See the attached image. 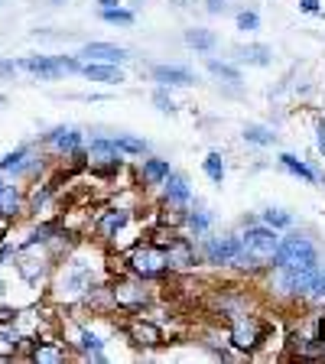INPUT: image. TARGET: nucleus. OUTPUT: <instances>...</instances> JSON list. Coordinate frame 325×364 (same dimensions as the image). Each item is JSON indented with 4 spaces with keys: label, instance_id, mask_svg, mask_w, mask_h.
<instances>
[{
    "label": "nucleus",
    "instance_id": "obj_1",
    "mask_svg": "<svg viewBox=\"0 0 325 364\" xmlns=\"http://www.w3.org/2000/svg\"><path fill=\"white\" fill-rule=\"evenodd\" d=\"M277 247H280V231L270 225H250L241 235V250H244V264L254 270H270L277 260Z\"/></svg>",
    "mask_w": 325,
    "mask_h": 364
},
{
    "label": "nucleus",
    "instance_id": "obj_2",
    "mask_svg": "<svg viewBox=\"0 0 325 364\" xmlns=\"http://www.w3.org/2000/svg\"><path fill=\"white\" fill-rule=\"evenodd\" d=\"M16 68L30 72L33 78H43V82H55L59 75L82 72V62H78V55H26L16 62Z\"/></svg>",
    "mask_w": 325,
    "mask_h": 364
},
{
    "label": "nucleus",
    "instance_id": "obj_3",
    "mask_svg": "<svg viewBox=\"0 0 325 364\" xmlns=\"http://www.w3.org/2000/svg\"><path fill=\"white\" fill-rule=\"evenodd\" d=\"M127 264L140 280H159L169 270V257L159 244H137L127 254Z\"/></svg>",
    "mask_w": 325,
    "mask_h": 364
},
{
    "label": "nucleus",
    "instance_id": "obj_4",
    "mask_svg": "<svg viewBox=\"0 0 325 364\" xmlns=\"http://www.w3.org/2000/svg\"><path fill=\"white\" fill-rule=\"evenodd\" d=\"M316 264H319V250L309 237H303V235L280 237L273 267H316Z\"/></svg>",
    "mask_w": 325,
    "mask_h": 364
},
{
    "label": "nucleus",
    "instance_id": "obj_5",
    "mask_svg": "<svg viewBox=\"0 0 325 364\" xmlns=\"http://www.w3.org/2000/svg\"><path fill=\"white\" fill-rule=\"evenodd\" d=\"M202 257H205V264H212V267H241L244 264L241 237H235V235L205 237Z\"/></svg>",
    "mask_w": 325,
    "mask_h": 364
},
{
    "label": "nucleus",
    "instance_id": "obj_6",
    "mask_svg": "<svg viewBox=\"0 0 325 364\" xmlns=\"http://www.w3.org/2000/svg\"><path fill=\"white\" fill-rule=\"evenodd\" d=\"M85 153H88V159H85V163H88V166L95 169L98 176H114L117 169L124 166V153L114 146V140H105V136L91 140V146Z\"/></svg>",
    "mask_w": 325,
    "mask_h": 364
},
{
    "label": "nucleus",
    "instance_id": "obj_7",
    "mask_svg": "<svg viewBox=\"0 0 325 364\" xmlns=\"http://www.w3.org/2000/svg\"><path fill=\"white\" fill-rule=\"evenodd\" d=\"M316 267H277V277H273L277 293H283V296H306L312 277H316Z\"/></svg>",
    "mask_w": 325,
    "mask_h": 364
},
{
    "label": "nucleus",
    "instance_id": "obj_8",
    "mask_svg": "<svg viewBox=\"0 0 325 364\" xmlns=\"http://www.w3.org/2000/svg\"><path fill=\"white\" fill-rule=\"evenodd\" d=\"M264 335H267V328L260 318L244 316V318H235V326H231V345L238 351H254V348H260Z\"/></svg>",
    "mask_w": 325,
    "mask_h": 364
},
{
    "label": "nucleus",
    "instance_id": "obj_9",
    "mask_svg": "<svg viewBox=\"0 0 325 364\" xmlns=\"http://www.w3.org/2000/svg\"><path fill=\"white\" fill-rule=\"evenodd\" d=\"M78 59H88V62H111V65H121V62L130 59V53L124 46H114V43H85L78 49Z\"/></svg>",
    "mask_w": 325,
    "mask_h": 364
},
{
    "label": "nucleus",
    "instance_id": "obj_10",
    "mask_svg": "<svg viewBox=\"0 0 325 364\" xmlns=\"http://www.w3.org/2000/svg\"><path fill=\"white\" fill-rule=\"evenodd\" d=\"M166 257H169V270H189V267H196V260H198V254H196V247H192V241L189 237H176V235H169V241H166Z\"/></svg>",
    "mask_w": 325,
    "mask_h": 364
},
{
    "label": "nucleus",
    "instance_id": "obj_11",
    "mask_svg": "<svg viewBox=\"0 0 325 364\" xmlns=\"http://www.w3.org/2000/svg\"><path fill=\"white\" fill-rule=\"evenodd\" d=\"M111 299H114L117 306H121V309H144L150 296H146V289L140 287V283L117 280V283L111 287Z\"/></svg>",
    "mask_w": 325,
    "mask_h": 364
},
{
    "label": "nucleus",
    "instance_id": "obj_12",
    "mask_svg": "<svg viewBox=\"0 0 325 364\" xmlns=\"http://www.w3.org/2000/svg\"><path fill=\"white\" fill-rule=\"evenodd\" d=\"M127 335L137 348H159V345H163V328L146 322V318H134L127 326Z\"/></svg>",
    "mask_w": 325,
    "mask_h": 364
},
{
    "label": "nucleus",
    "instance_id": "obj_13",
    "mask_svg": "<svg viewBox=\"0 0 325 364\" xmlns=\"http://www.w3.org/2000/svg\"><path fill=\"white\" fill-rule=\"evenodd\" d=\"M46 146L53 153H59V156H72L82 146V134L75 127H55L46 134Z\"/></svg>",
    "mask_w": 325,
    "mask_h": 364
},
{
    "label": "nucleus",
    "instance_id": "obj_14",
    "mask_svg": "<svg viewBox=\"0 0 325 364\" xmlns=\"http://www.w3.org/2000/svg\"><path fill=\"white\" fill-rule=\"evenodd\" d=\"M153 82H159L163 88H189V85H196V75L186 65H156Z\"/></svg>",
    "mask_w": 325,
    "mask_h": 364
},
{
    "label": "nucleus",
    "instance_id": "obj_15",
    "mask_svg": "<svg viewBox=\"0 0 325 364\" xmlns=\"http://www.w3.org/2000/svg\"><path fill=\"white\" fill-rule=\"evenodd\" d=\"M163 198H166V205H173V208H189V202H192L189 182L182 179L179 173H169L166 179H163Z\"/></svg>",
    "mask_w": 325,
    "mask_h": 364
},
{
    "label": "nucleus",
    "instance_id": "obj_16",
    "mask_svg": "<svg viewBox=\"0 0 325 364\" xmlns=\"http://www.w3.org/2000/svg\"><path fill=\"white\" fill-rule=\"evenodd\" d=\"M82 75L88 82H101V85H121L124 82V72L111 62H85L82 65Z\"/></svg>",
    "mask_w": 325,
    "mask_h": 364
},
{
    "label": "nucleus",
    "instance_id": "obj_17",
    "mask_svg": "<svg viewBox=\"0 0 325 364\" xmlns=\"http://www.w3.org/2000/svg\"><path fill=\"white\" fill-rule=\"evenodd\" d=\"M173 173L169 169V159H159V156H150L140 163V179L146 182V186H163V179Z\"/></svg>",
    "mask_w": 325,
    "mask_h": 364
},
{
    "label": "nucleus",
    "instance_id": "obj_18",
    "mask_svg": "<svg viewBox=\"0 0 325 364\" xmlns=\"http://www.w3.org/2000/svg\"><path fill=\"white\" fill-rule=\"evenodd\" d=\"M127 221H130V212H124V208H114V212H105L101 215V221H98V231H101V237H117L127 228Z\"/></svg>",
    "mask_w": 325,
    "mask_h": 364
},
{
    "label": "nucleus",
    "instance_id": "obj_19",
    "mask_svg": "<svg viewBox=\"0 0 325 364\" xmlns=\"http://www.w3.org/2000/svg\"><path fill=\"white\" fill-rule=\"evenodd\" d=\"M75 335H78L75 345L91 358V361H105V351H101V348H105V341H101L98 335L91 332V328H85V326H78V328H75Z\"/></svg>",
    "mask_w": 325,
    "mask_h": 364
},
{
    "label": "nucleus",
    "instance_id": "obj_20",
    "mask_svg": "<svg viewBox=\"0 0 325 364\" xmlns=\"http://www.w3.org/2000/svg\"><path fill=\"white\" fill-rule=\"evenodd\" d=\"M20 212H23V196H20V189L4 182V189H0V218H16Z\"/></svg>",
    "mask_w": 325,
    "mask_h": 364
},
{
    "label": "nucleus",
    "instance_id": "obj_21",
    "mask_svg": "<svg viewBox=\"0 0 325 364\" xmlns=\"http://www.w3.org/2000/svg\"><path fill=\"white\" fill-rule=\"evenodd\" d=\"M186 46H189V49H196V53H212L215 46H218V36H215L212 30L192 26V30H186Z\"/></svg>",
    "mask_w": 325,
    "mask_h": 364
},
{
    "label": "nucleus",
    "instance_id": "obj_22",
    "mask_svg": "<svg viewBox=\"0 0 325 364\" xmlns=\"http://www.w3.org/2000/svg\"><path fill=\"white\" fill-rule=\"evenodd\" d=\"M280 166L287 169L289 176H296V179H303V182H316V179H319V176L312 173L309 166H306L303 159H299V156H293V153H280Z\"/></svg>",
    "mask_w": 325,
    "mask_h": 364
},
{
    "label": "nucleus",
    "instance_id": "obj_23",
    "mask_svg": "<svg viewBox=\"0 0 325 364\" xmlns=\"http://www.w3.org/2000/svg\"><path fill=\"white\" fill-rule=\"evenodd\" d=\"M30 358L39 361V364H59V361H65V351L55 348V345H49V341H36L33 351H30Z\"/></svg>",
    "mask_w": 325,
    "mask_h": 364
},
{
    "label": "nucleus",
    "instance_id": "obj_24",
    "mask_svg": "<svg viewBox=\"0 0 325 364\" xmlns=\"http://www.w3.org/2000/svg\"><path fill=\"white\" fill-rule=\"evenodd\" d=\"M270 46H241L238 49V59L247 62V65H270Z\"/></svg>",
    "mask_w": 325,
    "mask_h": 364
},
{
    "label": "nucleus",
    "instance_id": "obj_25",
    "mask_svg": "<svg viewBox=\"0 0 325 364\" xmlns=\"http://www.w3.org/2000/svg\"><path fill=\"white\" fill-rule=\"evenodd\" d=\"M244 140L254 146H273L277 144V134H273L270 127H260V124H250V127H244Z\"/></svg>",
    "mask_w": 325,
    "mask_h": 364
},
{
    "label": "nucleus",
    "instance_id": "obj_26",
    "mask_svg": "<svg viewBox=\"0 0 325 364\" xmlns=\"http://www.w3.org/2000/svg\"><path fill=\"white\" fill-rule=\"evenodd\" d=\"M98 16L105 23H111V26H134L137 23V14L127 7H111V10H98Z\"/></svg>",
    "mask_w": 325,
    "mask_h": 364
},
{
    "label": "nucleus",
    "instance_id": "obj_27",
    "mask_svg": "<svg viewBox=\"0 0 325 364\" xmlns=\"http://www.w3.org/2000/svg\"><path fill=\"white\" fill-rule=\"evenodd\" d=\"M202 169H205V176L215 182V186H221L225 182V159H221V153H208V156L202 159Z\"/></svg>",
    "mask_w": 325,
    "mask_h": 364
},
{
    "label": "nucleus",
    "instance_id": "obj_28",
    "mask_svg": "<svg viewBox=\"0 0 325 364\" xmlns=\"http://www.w3.org/2000/svg\"><path fill=\"white\" fill-rule=\"evenodd\" d=\"M205 68L212 72L215 78H225V82H231V85H238L241 82V68H235V65H228V62H218V59H208L205 62Z\"/></svg>",
    "mask_w": 325,
    "mask_h": 364
},
{
    "label": "nucleus",
    "instance_id": "obj_29",
    "mask_svg": "<svg viewBox=\"0 0 325 364\" xmlns=\"http://www.w3.org/2000/svg\"><path fill=\"white\" fill-rule=\"evenodd\" d=\"M114 146L124 156H144L146 153V140H140V136H114Z\"/></svg>",
    "mask_w": 325,
    "mask_h": 364
},
{
    "label": "nucleus",
    "instance_id": "obj_30",
    "mask_svg": "<svg viewBox=\"0 0 325 364\" xmlns=\"http://www.w3.org/2000/svg\"><path fill=\"white\" fill-rule=\"evenodd\" d=\"M186 225H189V231L196 237H202V235H208V228H212V215L208 212H189L186 215Z\"/></svg>",
    "mask_w": 325,
    "mask_h": 364
},
{
    "label": "nucleus",
    "instance_id": "obj_31",
    "mask_svg": "<svg viewBox=\"0 0 325 364\" xmlns=\"http://www.w3.org/2000/svg\"><path fill=\"white\" fill-rule=\"evenodd\" d=\"M26 153H30V146H16L14 153H7V156L0 159V173H16V169H20V163L26 159Z\"/></svg>",
    "mask_w": 325,
    "mask_h": 364
},
{
    "label": "nucleus",
    "instance_id": "obj_32",
    "mask_svg": "<svg viewBox=\"0 0 325 364\" xmlns=\"http://www.w3.org/2000/svg\"><path fill=\"white\" fill-rule=\"evenodd\" d=\"M264 225L277 228V231H283V228L293 225V218H289V212H280V208H267L264 212Z\"/></svg>",
    "mask_w": 325,
    "mask_h": 364
},
{
    "label": "nucleus",
    "instance_id": "obj_33",
    "mask_svg": "<svg viewBox=\"0 0 325 364\" xmlns=\"http://www.w3.org/2000/svg\"><path fill=\"white\" fill-rule=\"evenodd\" d=\"M306 296H312L316 303H325V267H316V277H312Z\"/></svg>",
    "mask_w": 325,
    "mask_h": 364
},
{
    "label": "nucleus",
    "instance_id": "obj_34",
    "mask_svg": "<svg viewBox=\"0 0 325 364\" xmlns=\"http://www.w3.org/2000/svg\"><path fill=\"white\" fill-rule=\"evenodd\" d=\"M238 30H244V33L260 30V16H257V10H241V14H238Z\"/></svg>",
    "mask_w": 325,
    "mask_h": 364
},
{
    "label": "nucleus",
    "instance_id": "obj_35",
    "mask_svg": "<svg viewBox=\"0 0 325 364\" xmlns=\"http://www.w3.org/2000/svg\"><path fill=\"white\" fill-rule=\"evenodd\" d=\"M153 105H156V107H159V111H169V114H173V111H176V101H173V98H169V91H166V88H163V85H159V88H156V91H153Z\"/></svg>",
    "mask_w": 325,
    "mask_h": 364
},
{
    "label": "nucleus",
    "instance_id": "obj_36",
    "mask_svg": "<svg viewBox=\"0 0 325 364\" xmlns=\"http://www.w3.org/2000/svg\"><path fill=\"white\" fill-rule=\"evenodd\" d=\"M225 7H228V0H205V10H208L212 16L225 14Z\"/></svg>",
    "mask_w": 325,
    "mask_h": 364
},
{
    "label": "nucleus",
    "instance_id": "obj_37",
    "mask_svg": "<svg viewBox=\"0 0 325 364\" xmlns=\"http://www.w3.org/2000/svg\"><path fill=\"white\" fill-rule=\"evenodd\" d=\"M299 10H303V14H319V16H322V7H319V0H299Z\"/></svg>",
    "mask_w": 325,
    "mask_h": 364
},
{
    "label": "nucleus",
    "instance_id": "obj_38",
    "mask_svg": "<svg viewBox=\"0 0 325 364\" xmlns=\"http://www.w3.org/2000/svg\"><path fill=\"white\" fill-rule=\"evenodd\" d=\"M316 146H319V153L325 156V121L316 124Z\"/></svg>",
    "mask_w": 325,
    "mask_h": 364
},
{
    "label": "nucleus",
    "instance_id": "obj_39",
    "mask_svg": "<svg viewBox=\"0 0 325 364\" xmlns=\"http://www.w3.org/2000/svg\"><path fill=\"white\" fill-rule=\"evenodd\" d=\"M14 72H16V62L0 59V75H14Z\"/></svg>",
    "mask_w": 325,
    "mask_h": 364
},
{
    "label": "nucleus",
    "instance_id": "obj_40",
    "mask_svg": "<svg viewBox=\"0 0 325 364\" xmlns=\"http://www.w3.org/2000/svg\"><path fill=\"white\" fill-rule=\"evenodd\" d=\"M111 7H121V0H98V10H111Z\"/></svg>",
    "mask_w": 325,
    "mask_h": 364
},
{
    "label": "nucleus",
    "instance_id": "obj_41",
    "mask_svg": "<svg viewBox=\"0 0 325 364\" xmlns=\"http://www.w3.org/2000/svg\"><path fill=\"white\" fill-rule=\"evenodd\" d=\"M49 4H53V7H59V4H65V0H49Z\"/></svg>",
    "mask_w": 325,
    "mask_h": 364
},
{
    "label": "nucleus",
    "instance_id": "obj_42",
    "mask_svg": "<svg viewBox=\"0 0 325 364\" xmlns=\"http://www.w3.org/2000/svg\"><path fill=\"white\" fill-rule=\"evenodd\" d=\"M0 189H4V179H0Z\"/></svg>",
    "mask_w": 325,
    "mask_h": 364
}]
</instances>
